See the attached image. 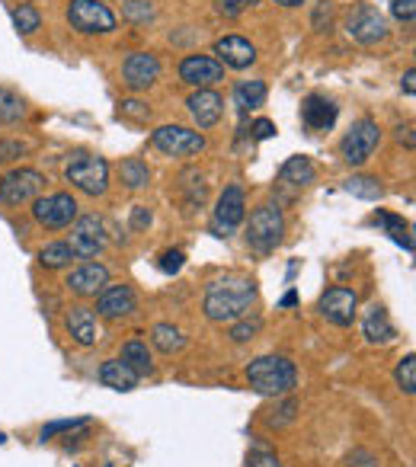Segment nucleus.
<instances>
[{"instance_id": "1", "label": "nucleus", "mask_w": 416, "mask_h": 467, "mask_svg": "<svg viewBox=\"0 0 416 467\" xmlns=\"http://www.w3.org/2000/svg\"><path fill=\"white\" fill-rule=\"evenodd\" d=\"M256 302V286L253 278L228 272V276L212 278L205 286V298H202V310L212 324H234L247 314Z\"/></svg>"}, {"instance_id": "2", "label": "nucleus", "mask_w": 416, "mask_h": 467, "mask_svg": "<svg viewBox=\"0 0 416 467\" xmlns=\"http://www.w3.org/2000/svg\"><path fill=\"white\" fill-rule=\"evenodd\" d=\"M244 378H247L253 394L279 400V397H288L292 391H295L298 368H295V362L285 356H260L247 365Z\"/></svg>"}, {"instance_id": "3", "label": "nucleus", "mask_w": 416, "mask_h": 467, "mask_svg": "<svg viewBox=\"0 0 416 467\" xmlns=\"http://www.w3.org/2000/svg\"><path fill=\"white\" fill-rule=\"evenodd\" d=\"M64 180L90 198L106 196V189H109V164L100 154L74 151L68 154V164H64Z\"/></svg>"}, {"instance_id": "4", "label": "nucleus", "mask_w": 416, "mask_h": 467, "mask_svg": "<svg viewBox=\"0 0 416 467\" xmlns=\"http://www.w3.org/2000/svg\"><path fill=\"white\" fill-rule=\"evenodd\" d=\"M282 234H285V218H282L279 205L266 202V205L253 208L247 221V246L253 254H272L282 244Z\"/></svg>"}, {"instance_id": "5", "label": "nucleus", "mask_w": 416, "mask_h": 467, "mask_svg": "<svg viewBox=\"0 0 416 467\" xmlns=\"http://www.w3.org/2000/svg\"><path fill=\"white\" fill-rule=\"evenodd\" d=\"M381 144V125L375 119H359L352 122V128L343 135L340 141V154H343V164L346 166H365L372 160V154L378 151Z\"/></svg>"}, {"instance_id": "6", "label": "nucleus", "mask_w": 416, "mask_h": 467, "mask_svg": "<svg viewBox=\"0 0 416 467\" xmlns=\"http://www.w3.org/2000/svg\"><path fill=\"white\" fill-rule=\"evenodd\" d=\"M32 218L48 230H64L77 221V198L71 192H52V196L32 198Z\"/></svg>"}, {"instance_id": "7", "label": "nucleus", "mask_w": 416, "mask_h": 467, "mask_svg": "<svg viewBox=\"0 0 416 467\" xmlns=\"http://www.w3.org/2000/svg\"><path fill=\"white\" fill-rule=\"evenodd\" d=\"M247 221V196H244V186L231 182L228 189L218 196L215 202V218H212V234L221 240H228L240 224Z\"/></svg>"}, {"instance_id": "8", "label": "nucleus", "mask_w": 416, "mask_h": 467, "mask_svg": "<svg viewBox=\"0 0 416 467\" xmlns=\"http://www.w3.org/2000/svg\"><path fill=\"white\" fill-rule=\"evenodd\" d=\"M42 186H45V176L39 170H32V166H16L10 173H4L0 180V202L10 208H20L32 198H39Z\"/></svg>"}, {"instance_id": "9", "label": "nucleus", "mask_w": 416, "mask_h": 467, "mask_svg": "<svg viewBox=\"0 0 416 467\" xmlns=\"http://www.w3.org/2000/svg\"><path fill=\"white\" fill-rule=\"evenodd\" d=\"M68 23L71 29L84 32V36H96V32H112L116 29V13L100 0H68Z\"/></svg>"}, {"instance_id": "10", "label": "nucleus", "mask_w": 416, "mask_h": 467, "mask_svg": "<svg viewBox=\"0 0 416 467\" xmlns=\"http://www.w3.org/2000/svg\"><path fill=\"white\" fill-rule=\"evenodd\" d=\"M71 246V254L80 260H93L106 250V224L100 214H80L71 224V238L64 240Z\"/></svg>"}, {"instance_id": "11", "label": "nucleus", "mask_w": 416, "mask_h": 467, "mask_svg": "<svg viewBox=\"0 0 416 467\" xmlns=\"http://www.w3.org/2000/svg\"><path fill=\"white\" fill-rule=\"evenodd\" d=\"M346 36L359 45H378L388 39V20L372 4H356L346 13Z\"/></svg>"}, {"instance_id": "12", "label": "nucleus", "mask_w": 416, "mask_h": 467, "mask_svg": "<svg viewBox=\"0 0 416 467\" xmlns=\"http://www.w3.org/2000/svg\"><path fill=\"white\" fill-rule=\"evenodd\" d=\"M151 144L167 157H192L205 151V135L183 125H160L151 132Z\"/></svg>"}, {"instance_id": "13", "label": "nucleus", "mask_w": 416, "mask_h": 467, "mask_svg": "<svg viewBox=\"0 0 416 467\" xmlns=\"http://www.w3.org/2000/svg\"><path fill=\"white\" fill-rule=\"evenodd\" d=\"M317 310L327 324L352 326V320H356V314H359V294L352 292V288H346V286H333V288H327V292L320 294Z\"/></svg>"}, {"instance_id": "14", "label": "nucleus", "mask_w": 416, "mask_h": 467, "mask_svg": "<svg viewBox=\"0 0 416 467\" xmlns=\"http://www.w3.org/2000/svg\"><path fill=\"white\" fill-rule=\"evenodd\" d=\"M157 80H160V61L151 52H132L125 58V64H122V84L128 90H135V93L154 87Z\"/></svg>"}, {"instance_id": "15", "label": "nucleus", "mask_w": 416, "mask_h": 467, "mask_svg": "<svg viewBox=\"0 0 416 467\" xmlns=\"http://www.w3.org/2000/svg\"><path fill=\"white\" fill-rule=\"evenodd\" d=\"M138 310V294L132 286H106L96 294V314L106 320H125Z\"/></svg>"}, {"instance_id": "16", "label": "nucleus", "mask_w": 416, "mask_h": 467, "mask_svg": "<svg viewBox=\"0 0 416 467\" xmlns=\"http://www.w3.org/2000/svg\"><path fill=\"white\" fill-rule=\"evenodd\" d=\"M180 80L196 90H205L212 84H218V80H224V68L212 55H186L180 61Z\"/></svg>"}, {"instance_id": "17", "label": "nucleus", "mask_w": 416, "mask_h": 467, "mask_svg": "<svg viewBox=\"0 0 416 467\" xmlns=\"http://www.w3.org/2000/svg\"><path fill=\"white\" fill-rule=\"evenodd\" d=\"M68 292L77 294V298H96V294L103 292L109 286V270H106L103 262H84L80 270H74L68 276Z\"/></svg>"}, {"instance_id": "18", "label": "nucleus", "mask_w": 416, "mask_h": 467, "mask_svg": "<svg viewBox=\"0 0 416 467\" xmlns=\"http://www.w3.org/2000/svg\"><path fill=\"white\" fill-rule=\"evenodd\" d=\"M186 109H189L192 122H196L199 128H215L218 122H221V116H224V100H221V93H215L212 87H205V90L189 93Z\"/></svg>"}, {"instance_id": "19", "label": "nucleus", "mask_w": 416, "mask_h": 467, "mask_svg": "<svg viewBox=\"0 0 416 467\" xmlns=\"http://www.w3.org/2000/svg\"><path fill=\"white\" fill-rule=\"evenodd\" d=\"M215 58L221 68H234V71H247L256 61V45L244 36H224L215 42Z\"/></svg>"}, {"instance_id": "20", "label": "nucleus", "mask_w": 416, "mask_h": 467, "mask_svg": "<svg viewBox=\"0 0 416 467\" xmlns=\"http://www.w3.org/2000/svg\"><path fill=\"white\" fill-rule=\"evenodd\" d=\"M336 116H340V109H336L333 100H327L324 93H311L301 103V122L311 128L314 135H317V132H330V128L336 125Z\"/></svg>"}, {"instance_id": "21", "label": "nucleus", "mask_w": 416, "mask_h": 467, "mask_svg": "<svg viewBox=\"0 0 416 467\" xmlns=\"http://www.w3.org/2000/svg\"><path fill=\"white\" fill-rule=\"evenodd\" d=\"M64 330H68V336H71L77 346L90 349L96 346V340H100V330H96V317L90 308H71L68 314H64Z\"/></svg>"}, {"instance_id": "22", "label": "nucleus", "mask_w": 416, "mask_h": 467, "mask_svg": "<svg viewBox=\"0 0 416 467\" xmlns=\"http://www.w3.org/2000/svg\"><path fill=\"white\" fill-rule=\"evenodd\" d=\"M362 336H365V342H372V346H388V342L397 340V326L391 324L388 310L372 308L365 314V320H362Z\"/></svg>"}, {"instance_id": "23", "label": "nucleus", "mask_w": 416, "mask_h": 467, "mask_svg": "<svg viewBox=\"0 0 416 467\" xmlns=\"http://www.w3.org/2000/svg\"><path fill=\"white\" fill-rule=\"evenodd\" d=\"M314 180H317V166H314L311 157H304V154L288 157L279 170V182H285V186H298V189L311 186Z\"/></svg>"}, {"instance_id": "24", "label": "nucleus", "mask_w": 416, "mask_h": 467, "mask_svg": "<svg viewBox=\"0 0 416 467\" xmlns=\"http://www.w3.org/2000/svg\"><path fill=\"white\" fill-rule=\"evenodd\" d=\"M100 381H103L106 388L122 391V394H128V391L138 388V374L132 372L122 358H106V362L100 365Z\"/></svg>"}, {"instance_id": "25", "label": "nucleus", "mask_w": 416, "mask_h": 467, "mask_svg": "<svg viewBox=\"0 0 416 467\" xmlns=\"http://www.w3.org/2000/svg\"><path fill=\"white\" fill-rule=\"evenodd\" d=\"M266 93H269L266 80H240L237 87H234V106L247 116V112L260 109L266 103Z\"/></svg>"}, {"instance_id": "26", "label": "nucleus", "mask_w": 416, "mask_h": 467, "mask_svg": "<svg viewBox=\"0 0 416 467\" xmlns=\"http://www.w3.org/2000/svg\"><path fill=\"white\" fill-rule=\"evenodd\" d=\"M119 358L138 374V378H144V374H154V358H151V352H148V342H144V340H128L125 346H122Z\"/></svg>"}, {"instance_id": "27", "label": "nucleus", "mask_w": 416, "mask_h": 467, "mask_svg": "<svg viewBox=\"0 0 416 467\" xmlns=\"http://www.w3.org/2000/svg\"><path fill=\"white\" fill-rule=\"evenodd\" d=\"M151 342L157 352H164V356H173V352H180V349L186 346V336L180 326L173 324H154L151 330Z\"/></svg>"}, {"instance_id": "28", "label": "nucleus", "mask_w": 416, "mask_h": 467, "mask_svg": "<svg viewBox=\"0 0 416 467\" xmlns=\"http://www.w3.org/2000/svg\"><path fill=\"white\" fill-rule=\"evenodd\" d=\"M119 180L125 189H144L151 182V170L141 157H125L119 164Z\"/></svg>"}, {"instance_id": "29", "label": "nucleus", "mask_w": 416, "mask_h": 467, "mask_svg": "<svg viewBox=\"0 0 416 467\" xmlns=\"http://www.w3.org/2000/svg\"><path fill=\"white\" fill-rule=\"evenodd\" d=\"M375 224H381V228L388 230V238H391L394 244H400L407 254H413V238H410V228L404 218H397V214H391V212H378Z\"/></svg>"}, {"instance_id": "30", "label": "nucleus", "mask_w": 416, "mask_h": 467, "mask_svg": "<svg viewBox=\"0 0 416 467\" xmlns=\"http://www.w3.org/2000/svg\"><path fill=\"white\" fill-rule=\"evenodd\" d=\"M71 260H77V256L71 254V246L64 244V240L45 244L39 250V266H42V270H68V266H71Z\"/></svg>"}, {"instance_id": "31", "label": "nucleus", "mask_w": 416, "mask_h": 467, "mask_svg": "<svg viewBox=\"0 0 416 467\" xmlns=\"http://www.w3.org/2000/svg\"><path fill=\"white\" fill-rule=\"evenodd\" d=\"M346 192L356 198H365V202H378V198L384 196V186L378 176L359 173V176H349V180H346Z\"/></svg>"}, {"instance_id": "32", "label": "nucleus", "mask_w": 416, "mask_h": 467, "mask_svg": "<svg viewBox=\"0 0 416 467\" xmlns=\"http://www.w3.org/2000/svg\"><path fill=\"white\" fill-rule=\"evenodd\" d=\"M263 333V317H240V320H234L231 324V330H228V336H231V342H237V346H244V342H250V340H256Z\"/></svg>"}, {"instance_id": "33", "label": "nucleus", "mask_w": 416, "mask_h": 467, "mask_svg": "<svg viewBox=\"0 0 416 467\" xmlns=\"http://www.w3.org/2000/svg\"><path fill=\"white\" fill-rule=\"evenodd\" d=\"M26 116V103L13 90H4L0 87V125H13Z\"/></svg>"}, {"instance_id": "34", "label": "nucleus", "mask_w": 416, "mask_h": 467, "mask_svg": "<svg viewBox=\"0 0 416 467\" xmlns=\"http://www.w3.org/2000/svg\"><path fill=\"white\" fill-rule=\"evenodd\" d=\"M394 381H397V388L407 397L416 394V356L413 352H407V356L397 362V368H394Z\"/></svg>"}, {"instance_id": "35", "label": "nucleus", "mask_w": 416, "mask_h": 467, "mask_svg": "<svg viewBox=\"0 0 416 467\" xmlns=\"http://www.w3.org/2000/svg\"><path fill=\"white\" fill-rule=\"evenodd\" d=\"M10 16H13V26L20 36H32V32L42 26V13L32 7V4H20V7H13V13Z\"/></svg>"}, {"instance_id": "36", "label": "nucleus", "mask_w": 416, "mask_h": 467, "mask_svg": "<svg viewBox=\"0 0 416 467\" xmlns=\"http://www.w3.org/2000/svg\"><path fill=\"white\" fill-rule=\"evenodd\" d=\"M122 16H125L128 23H148V20H154V7L148 0H125L122 4Z\"/></svg>"}, {"instance_id": "37", "label": "nucleus", "mask_w": 416, "mask_h": 467, "mask_svg": "<svg viewBox=\"0 0 416 467\" xmlns=\"http://www.w3.org/2000/svg\"><path fill=\"white\" fill-rule=\"evenodd\" d=\"M90 420H58V423H48L42 426V439H55L58 432H74V429H87Z\"/></svg>"}, {"instance_id": "38", "label": "nucleus", "mask_w": 416, "mask_h": 467, "mask_svg": "<svg viewBox=\"0 0 416 467\" xmlns=\"http://www.w3.org/2000/svg\"><path fill=\"white\" fill-rule=\"evenodd\" d=\"M260 0H215V10L221 16H228V20H234V16H240L244 10L256 7Z\"/></svg>"}, {"instance_id": "39", "label": "nucleus", "mask_w": 416, "mask_h": 467, "mask_svg": "<svg viewBox=\"0 0 416 467\" xmlns=\"http://www.w3.org/2000/svg\"><path fill=\"white\" fill-rule=\"evenodd\" d=\"M119 116H122V119L148 122V119H151V109H148L141 100H125V103L119 106Z\"/></svg>"}, {"instance_id": "40", "label": "nucleus", "mask_w": 416, "mask_h": 467, "mask_svg": "<svg viewBox=\"0 0 416 467\" xmlns=\"http://www.w3.org/2000/svg\"><path fill=\"white\" fill-rule=\"evenodd\" d=\"M391 16L397 23L413 26L416 20V0H391Z\"/></svg>"}, {"instance_id": "41", "label": "nucleus", "mask_w": 416, "mask_h": 467, "mask_svg": "<svg viewBox=\"0 0 416 467\" xmlns=\"http://www.w3.org/2000/svg\"><path fill=\"white\" fill-rule=\"evenodd\" d=\"M295 410H298V404L295 400H285V404L279 407V410H272V416L266 423H269V426H288V423H295Z\"/></svg>"}, {"instance_id": "42", "label": "nucleus", "mask_w": 416, "mask_h": 467, "mask_svg": "<svg viewBox=\"0 0 416 467\" xmlns=\"http://www.w3.org/2000/svg\"><path fill=\"white\" fill-rule=\"evenodd\" d=\"M183 262H186V256H183V250H167V254H160V272H167V276H173V272H180L183 270Z\"/></svg>"}, {"instance_id": "43", "label": "nucleus", "mask_w": 416, "mask_h": 467, "mask_svg": "<svg viewBox=\"0 0 416 467\" xmlns=\"http://www.w3.org/2000/svg\"><path fill=\"white\" fill-rule=\"evenodd\" d=\"M346 467H378V455L368 452V448H352L346 455Z\"/></svg>"}, {"instance_id": "44", "label": "nucleus", "mask_w": 416, "mask_h": 467, "mask_svg": "<svg viewBox=\"0 0 416 467\" xmlns=\"http://www.w3.org/2000/svg\"><path fill=\"white\" fill-rule=\"evenodd\" d=\"M20 154H26V144L23 141H0V164H4V160L20 157Z\"/></svg>"}, {"instance_id": "45", "label": "nucleus", "mask_w": 416, "mask_h": 467, "mask_svg": "<svg viewBox=\"0 0 416 467\" xmlns=\"http://www.w3.org/2000/svg\"><path fill=\"white\" fill-rule=\"evenodd\" d=\"M250 467H282V461L272 452H253L250 455Z\"/></svg>"}, {"instance_id": "46", "label": "nucleus", "mask_w": 416, "mask_h": 467, "mask_svg": "<svg viewBox=\"0 0 416 467\" xmlns=\"http://www.w3.org/2000/svg\"><path fill=\"white\" fill-rule=\"evenodd\" d=\"M276 135V122H269V119H256L253 122V138L256 141H266V138H272Z\"/></svg>"}, {"instance_id": "47", "label": "nucleus", "mask_w": 416, "mask_h": 467, "mask_svg": "<svg viewBox=\"0 0 416 467\" xmlns=\"http://www.w3.org/2000/svg\"><path fill=\"white\" fill-rule=\"evenodd\" d=\"M330 16H333V7H330L327 0H320L317 10H314V29H324V20H327L330 26Z\"/></svg>"}, {"instance_id": "48", "label": "nucleus", "mask_w": 416, "mask_h": 467, "mask_svg": "<svg viewBox=\"0 0 416 467\" xmlns=\"http://www.w3.org/2000/svg\"><path fill=\"white\" fill-rule=\"evenodd\" d=\"M148 224H151V212H148L144 205H135V208H132V228L141 230V228H148Z\"/></svg>"}, {"instance_id": "49", "label": "nucleus", "mask_w": 416, "mask_h": 467, "mask_svg": "<svg viewBox=\"0 0 416 467\" xmlns=\"http://www.w3.org/2000/svg\"><path fill=\"white\" fill-rule=\"evenodd\" d=\"M397 141L407 144V148H413V125H400L397 128Z\"/></svg>"}, {"instance_id": "50", "label": "nucleus", "mask_w": 416, "mask_h": 467, "mask_svg": "<svg viewBox=\"0 0 416 467\" xmlns=\"http://www.w3.org/2000/svg\"><path fill=\"white\" fill-rule=\"evenodd\" d=\"M413 80H416V71H413V68H410V71L404 74V80H400V87H404V93H407V96H413V93H416Z\"/></svg>"}, {"instance_id": "51", "label": "nucleus", "mask_w": 416, "mask_h": 467, "mask_svg": "<svg viewBox=\"0 0 416 467\" xmlns=\"http://www.w3.org/2000/svg\"><path fill=\"white\" fill-rule=\"evenodd\" d=\"M276 4H279V7H301L304 0H276Z\"/></svg>"}, {"instance_id": "52", "label": "nucleus", "mask_w": 416, "mask_h": 467, "mask_svg": "<svg viewBox=\"0 0 416 467\" xmlns=\"http://www.w3.org/2000/svg\"><path fill=\"white\" fill-rule=\"evenodd\" d=\"M282 304H285V308H292V304H295V292H288L285 298H282Z\"/></svg>"}]
</instances>
